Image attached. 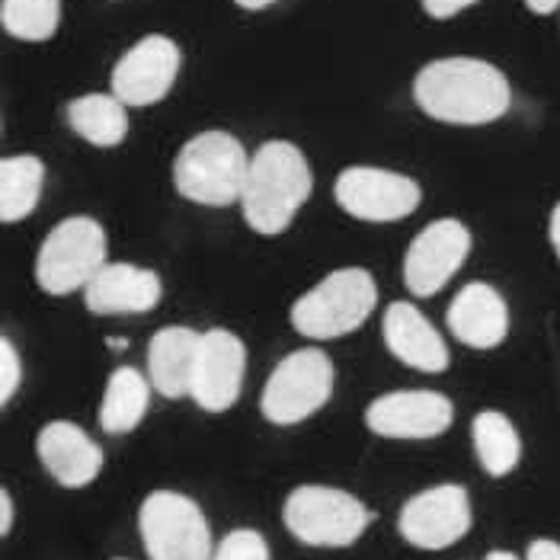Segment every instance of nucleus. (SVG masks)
Listing matches in <instances>:
<instances>
[{
    "label": "nucleus",
    "instance_id": "obj_18",
    "mask_svg": "<svg viewBox=\"0 0 560 560\" xmlns=\"http://www.w3.org/2000/svg\"><path fill=\"white\" fill-rule=\"evenodd\" d=\"M445 320L455 340L471 349H493L510 334V307L487 282H468L448 304Z\"/></svg>",
    "mask_w": 560,
    "mask_h": 560
},
{
    "label": "nucleus",
    "instance_id": "obj_13",
    "mask_svg": "<svg viewBox=\"0 0 560 560\" xmlns=\"http://www.w3.org/2000/svg\"><path fill=\"white\" fill-rule=\"evenodd\" d=\"M455 407L439 390H390L365 410V427L385 439H435L452 427Z\"/></svg>",
    "mask_w": 560,
    "mask_h": 560
},
{
    "label": "nucleus",
    "instance_id": "obj_22",
    "mask_svg": "<svg viewBox=\"0 0 560 560\" xmlns=\"http://www.w3.org/2000/svg\"><path fill=\"white\" fill-rule=\"evenodd\" d=\"M45 183V164L36 154L3 158L0 164V221L16 224L33 215Z\"/></svg>",
    "mask_w": 560,
    "mask_h": 560
},
{
    "label": "nucleus",
    "instance_id": "obj_34",
    "mask_svg": "<svg viewBox=\"0 0 560 560\" xmlns=\"http://www.w3.org/2000/svg\"><path fill=\"white\" fill-rule=\"evenodd\" d=\"M113 349H129V340H106Z\"/></svg>",
    "mask_w": 560,
    "mask_h": 560
},
{
    "label": "nucleus",
    "instance_id": "obj_33",
    "mask_svg": "<svg viewBox=\"0 0 560 560\" xmlns=\"http://www.w3.org/2000/svg\"><path fill=\"white\" fill-rule=\"evenodd\" d=\"M483 560H518L516 555H510V551H490Z\"/></svg>",
    "mask_w": 560,
    "mask_h": 560
},
{
    "label": "nucleus",
    "instance_id": "obj_17",
    "mask_svg": "<svg viewBox=\"0 0 560 560\" xmlns=\"http://www.w3.org/2000/svg\"><path fill=\"white\" fill-rule=\"evenodd\" d=\"M382 334L385 346L394 359H400L404 365L417 369V372H445L448 369V346L435 334L430 320L423 317V311L410 302H394L385 311L382 320Z\"/></svg>",
    "mask_w": 560,
    "mask_h": 560
},
{
    "label": "nucleus",
    "instance_id": "obj_11",
    "mask_svg": "<svg viewBox=\"0 0 560 560\" xmlns=\"http://www.w3.org/2000/svg\"><path fill=\"white\" fill-rule=\"evenodd\" d=\"M471 254V231L455 218H439L427 224L407 247L404 282L417 299H430L448 285V279L465 266Z\"/></svg>",
    "mask_w": 560,
    "mask_h": 560
},
{
    "label": "nucleus",
    "instance_id": "obj_25",
    "mask_svg": "<svg viewBox=\"0 0 560 560\" xmlns=\"http://www.w3.org/2000/svg\"><path fill=\"white\" fill-rule=\"evenodd\" d=\"M212 560H269V545L254 528H237V532L224 535Z\"/></svg>",
    "mask_w": 560,
    "mask_h": 560
},
{
    "label": "nucleus",
    "instance_id": "obj_3",
    "mask_svg": "<svg viewBox=\"0 0 560 560\" xmlns=\"http://www.w3.org/2000/svg\"><path fill=\"white\" fill-rule=\"evenodd\" d=\"M250 158L244 144L228 131H202L183 144L173 164L176 192L189 202L228 209L237 206L247 186Z\"/></svg>",
    "mask_w": 560,
    "mask_h": 560
},
{
    "label": "nucleus",
    "instance_id": "obj_16",
    "mask_svg": "<svg viewBox=\"0 0 560 560\" xmlns=\"http://www.w3.org/2000/svg\"><path fill=\"white\" fill-rule=\"evenodd\" d=\"M36 452L45 471L68 490H81L103 471V448L68 420L43 427L36 435Z\"/></svg>",
    "mask_w": 560,
    "mask_h": 560
},
{
    "label": "nucleus",
    "instance_id": "obj_26",
    "mask_svg": "<svg viewBox=\"0 0 560 560\" xmlns=\"http://www.w3.org/2000/svg\"><path fill=\"white\" fill-rule=\"evenodd\" d=\"M23 382V362H20V352L16 346L10 343V337H0V404L7 407L10 397L20 390Z\"/></svg>",
    "mask_w": 560,
    "mask_h": 560
},
{
    "label": "nucleus",
    "instance_id": "obj_12",
    "mask_svg": "<svg viewBox=\"0 0 560 560\" xmlns=\"http://www.w3.org/2000/svg\"><path fill=\"white\" fill-rule=\"evenodd\" d=\"M244 369H247L244 340L231 330H221V327L206 330L199 340L189 397L209 413L231 410L241 397V388H244Z\"/></svg>",
    "mask_w": 560,
    "mask_h": 560
},
{
    "label": "nucleus",
    "instance_id": "obj_15",
    "mask_svg": "<svg viewBox=\"0 0 560 560\" xmlns=\"http://www.w3.org/2000/svg\"><path fill=\"white\" fill-rule=\"evenodd\" d=\"M161 295V276L154 269H141L131 262H106L84 289L86 311L100 317L154 311Z\"/></svg>",
    "mask_w": 560,
    "mask_h": 560
},
{
    "label": "nucleus",
    "instance_id": "obj_27",
    "mask_svg": "<svg viewBox=\"0 0 560 560\" xmlns=\"http://www.w3.org/2000/svg\"><path fill=\"white\" fill-rule=\"evenodd\" d=\"M471 3H477V0H423V10L430 13L432 20H448V16L462 13Z\"/></svg>",
    "mask_w": 560,
    "mask_h": 560
},
{
    "label": "nucleus",
    "instance_id": "obj_21",
    "mask_svg": "<svg viewBox=\"0 0 560 560\" xmlns=\"http://www.w3.org/2000/svg\"><path fill=\"white\" fill-rule=\"evenodd\" d=\"M68 122L96 148H116L129 135L126 103L116 93H86L68 106Z\"/></svg>",
    "mask_w": 560,
    "mask_h": 560
},
{
    "label": "nucleus",
    "instance_id": "obj_10",
    "mask_svg": "<svg viewBox=\"0 0 560 560\" xmlns=\"http://www.w3.org/2000/svg\"><path fill=\"white\" fill-rule=\"evenodd\" d=\"M334 196L346 215L372 224H388L413 215L420 209V186L404 173L378 171V167H349L337 176Z\"/></svg>",
    "mask_w": 560,
    "mask_h": 560
},
{
    "label": "nucleus",
    "instance_id": "obj_4",
    "mask_svg": "<svg viewBox=\"0 0 560 560\" xmlns=\"http://www.w3.org/2000/svg\"><path fill=\"white\" fill-rule=\"evenodd\" d=\"M378 304V285L369 269L346 266L324 276L292 304V327L311 340H337L359 330Z\"/></svg>",
    "mask_w": 560,
    "mask_h": 560
},
{
    "label": "nucleus",
    "instance_id": "obj_2",
    "mask_svg": "<svg viewBox=\"0 0 560 560\" xmlns=\"http://www.w3.org/2000/svg\"><path fill=\"white\" fill-rule=\"evenodd\" d=\"M311 186L314 179L302 151L292 141H266L250 158L247 186L241 196L244 221L262 237L282 234L307 202Z\"/></svg>",
    "mask_w": 560,
    "mask_h": 560
},
{
    "label": "nucleus",
    "instance_id": "obj_5",
    "mask_svg": "<svg viewBox=\"0 0 560 560\" xmlns=\"http://www.w3.org/2000/svg\"><path fill=\"white\" fill-rule=\"evenodd\" d=\"M285 528L311 548H349L362 538L369 528L372 513L362 500L352 493L324 487V483H304L295 487L285 500Z\"/></svg>",
    "mask_w": 560,
    "mask_h": 560
},
{
    "label": "nucleus",
    "instance_id": "obj_28",
    "mask_svg": "<svg viewBox=\"0 0 560 560\" xmlns=\"http://www.w3.org/2000/svg\"><path fill=\"white\" fill-rule=\"evenodd\" d=\"M525 560H560V545L555 538H535V541L528 545Z\"/></svg>",
    "mask_w": 560,
    "mask_h": 560
},
{
    "label": "nucleus",
    "instance_id": "obj_24",
    "mask_svg": "<svg viewBox=\"0 0 560 560\" xmlns=\"http://www.w3.org/2000/svg\"><path fill=\"white\" fill-rule=\"evenodd\" d=\"M61 20V0H0V23L23 43H45Z\"/></svg>",
    "mask_w": 560,
    "mask_h": 560
},
{
    "label": "nucleus",
    "instance_id": "obj_20",
    "mask_svg": "<svg viewBox=\"0 0 560 560\" xmlns=\"http://www.w3.org/2000/svg\"><path fill=\"white\" fill-rule=\"evenodd\" d=\"M148 404H151L148 378L138 369L122 365L106 382V394H103V404H100V427L109 435H126L144 420Z\"/></svg>",
    "mask_w": 560,
    "mask_h": 560
},
{
    "label": "nucleus",
    "instance_id": "obj_6",
    "mask_svg": "<svg viewBox=\"0 0 560 560\" xmlns=\"http://www.w3.org/2000/svg\"><path fill=\"white\" fill-rule=\"evenodd\" d=\"M106 266V234L86 215L65 218L48 231L36 257V282L48 295H71L86 289Z\"/></svg>",
    "mask_w": 560,
    "mask_h": 560
},
{
    "label": "nucleus",
    "instance_id": "obj_19",
    "mask_svg": "<svg viewBox=\"0 0 560 560\" xmlns=\"http://www.w3.org/2000/svg\"><path fill=\"white\" fill-rule=\"evenodd\" d=\"M202 334L189 327H164L148 343V378L167 400H179L192 390V372Z\"/></svg>",
    "mask_w": 560,
    "mask_h": 560
},
{
    "label": "nucleus",
    "instance_id": "obj_8",
    "mask_svg": "<svg viewBox=\"0 0 560 560\" xmlns=\"http://www.w3.org/2000/svg\"><path fill=\"white\" fill-rule=\"evenodd\" d=\"M141 541L151 560H212V532L202 510L173 490H154L138 513Z\"/></svg>",
    "mask_w": 560,
    "mask_h": 560
},
{
    "label": "nucleus",
    "instance_id": "obj_9",
    "mask_svg": "<svg viewBox=\"0 0 560 560\" xmlns=\"http://www.w3.org/2000/svg\"><path fill=\"white\" fill-rule=\"evenodd\" d=\"M404 541L420 551H442L471 532V497L458 483H439L410 497L397 516Z\"/></svg>",
    "mask_w": 560,
    "mask_h": 560
},
{
    "label": "nucleus",
    "instance_id": "obj_14",
    "mask_svg": "<svg viewBox=\"0 0 560 560\" xmlns=\"http://www.w3.org/2000/svg\"><path fill=\"white\" fill-rule=\"evenodd\" d=\"M179 74V48L167 36H148L113 68V93L126 106H154L171 93Z\"/></svg>",
    "mask_w": 560,
    "mask_h": 560
},
{
    "label": "nucleus",
    "instance_id": "obj_30",
    "mask_svg": "<svg viewBox=\"0 0 560 560\" xmlns=\"http://www.w3.org/2000/svg\"><path fill=\"white\" fill-rule=\"evenodd\" d=\"M525 7H528L532 13H538V16H548V13L558 10L560 0H525Z\"/></svg>",
    "mask_w": 560,
    "mask_h": 560
},
{
    "label": "nucleus",
    "instance_id": "obj_23",
    "mask_svg": "<svg viewBox=\"0 0 560 560\" xmlns=\"http://www.w3.org/2000/svg\"><path fill=\"white\" fill-rule=\"evenodd\" d=\"M471 439H475L477 462L487 475L506 477L510 471H516L522 458V439L506 413L480 410L471 423Z\"/></svg>",
    "mask_w": 560,
    "mask_h": 560
},
{
    "label": "nucleus",
    "instance_id": "obj_32",
    "mask_svg": "<svg viewBox=\"0 0 560 560\" xmlns=\"http://www.w3.org/2000/svg\"><path fill=\"white\" fill-rule=\"evenodd\" d=\"M237 7H244V10H262V7H269V3H276V0H234Z\"/></svg>",
    "mask_w": 560,
    "mask_h": 560
},
{
    "label": "nucleus",
    "instance_id": "obj_29",
    "mask_svg": "<svg viewBox=\"0 0 560 560\" xmlns=\"http://www.w3.org/2000/svg\"><path fill=\"white\" fill-rule=\"evenodd\" d=\"M13 500H10V493L7 490H0V535H10V528H13Z\"/></svg>",
    "mask_w": 560,
    "mask_h": 560
},
{
    "label": "nucleus",
    "instance_id": "obj_7",
    "mask_svg": "<svg viewBox=\"0 0 560 560\" xmlns=\"http://www.w3.org/2000/svg\"><path fill=\"white\" fill-rule=\"evenodd\" d=\"M334 394V362L320 349L289 352L269 375L259 410L276 427H295L314 417Z\"/></svg>",
    "mask_w": 560,
    "mask_h": 560
},
{
    "label": "nucleus",
    "instance_id": "obj_31",
    "mask_svg": "<svg viewBox=\"0 0 560 560\" xmlns=\"http://www.w3.org/2000/svg\"><path fill=\"white\" fill-rule=\"evenodd\" d=\"M548 234H551V247H555V254L560 259V202L555 206V212H551V224H548Z\"/></svg>",
    "mask_w": 560,
    "mask_h": 560
},
{
    "label": "nucleus",
    "instance_id": "obj_1",
    "mask_svg": "<svg viewBox=\"0 0 560 560\" xmlns=\"http://www.w3.org/2000/svg\"><path fill=\"white\" fill-rule=\"evenodd\" d=\"M420 109L452 126H487L510 113L513 90L503 71L480 58H439L417 74Z\"/></svg>",
    "mask_w": 560,
    "mask_h": 560
}]
</instances>
